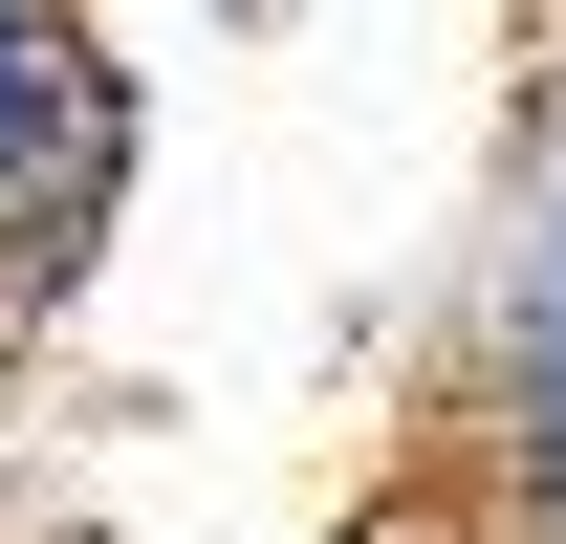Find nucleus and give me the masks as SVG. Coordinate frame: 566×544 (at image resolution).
I'll use <instances>...</instances> for the list:
<instances>
[{"mask_svg": "<svg viewBox=\"0 0 566 544\" xmlns=\"http://www.w3.org/2000/svg\"><path fill=\"white\" fill-rule=\"evenodd\" d=\"M545 109H566V87H545Z\"/></svg>", "mask_w": 566, "mask_h": 544, "instance_id": "nucleus-5", "label": "nucleus"}, {"mask_svg": "<svg viewBox=\"0 0 566 544\" xmlns=\"http://www.w3.org/2000/svg\"><path fill=\"white\" fill-rule=\"evenodd\" d=\"M132 175H153V109L109 66V22L87 0H0V305L22 327H66V283L109 262Z\"/></svg>", "mask_w": 566, "mask_h": 544, "instance_id": "nucleus-2", "label": "nucleus"}, {"mask_svg": "<svg viewBox=\"0 0 566 544\" xmlns=\"http://www.w3.org/2000/svg\"><path fill=\"white\" fill-rule=\"evenodd\" d=\"M327 544H501V523L458 501V479H415V501H370V523H327Z\"/></svg>", "mask_w": 566, "mask_h": 544, "instance_id": "nucleus-3", "label": "nucleus"}, {"mask_svg": "<svg viewBox=\"0 0 566 544\" xmlns=\"http://www.w3.org/2000/svg\"><path fill=\"white\" fill-rule=\"evenodd\" d=\"M22 348H44V327H22V305H0V414H22Z\"/></svg>", "mask_w": 566, "mask_h": 544, "instance_id": "nucleus-4", "label": "nucleus"}, {"mask_svg": "<svg viewBox=\"0 0 566 544\" xmlns=\"http://www.w3.org/2000/svg\"><path fill=\"white\" fill-rule=\"evenodd\" d=\"M436 479L501 544H566V109L501 153L480 240H458V327H436Z\"/></svg>", "mask_w": 566, "mask_h": 544, "instance_id": "nucleus-1", "label": "nucleus"}]
</instances>
